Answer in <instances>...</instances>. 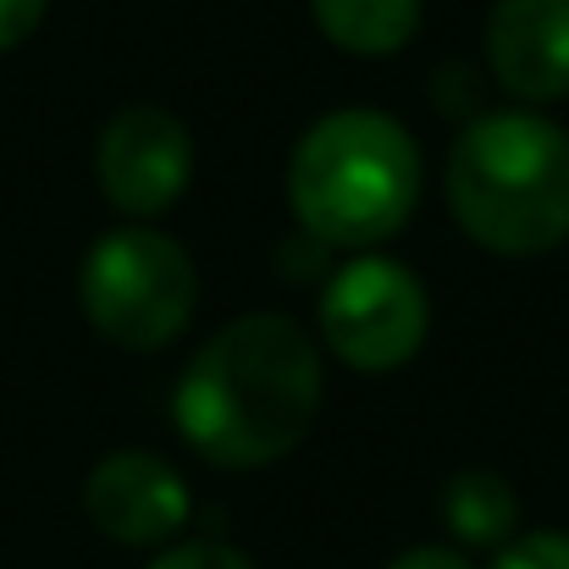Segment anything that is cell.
<instances>
[{
    "instance_id": "cell-3",
    "label": "cell",
    "mask_w": 569,
    "mask_h": 569,
    "mask_svg": "<svg viewBox=\"0 0 569 569\" xmlns=\"http://www.w3.org/2000/svg\"><path fill=\"white\" fill-rule=\"evenodd\" d=\"M288 204L299 227L332 249H371L420 204V150L387 111L321 117L288 161Z\"/></svg>"
},
{
    "instance_id": "cell-4",
    "label": "cell",
    "mask_w": 569,
    "mask_h": 569,
    "mask_svg": "<svg viewBox=\"0 0 569 569\" xmlns=\"http://www.w3.org/2000/svg\"><path fill=\"white\" fill-rule=\"evenodd\" d=\"M78 305L106 343L156 355L193 321L199 271L178 238L156 227H117L89 243L78 266Z\"/></svg>"
},
{
    "instance_id": "cell-5",
    "label": "cell",
    "mask_w": 569,
    "mask_h": 569,
    "mask_svg": "<svg viewBox=\"0 0 569 569\" xmlns=\"http://www.w3.org/2000/svg\"><path fill=\"white\" fill-rule=\"evenodd\" d=\"M431 332V299L420 277L387 254L349 260L321 293V338L349 371H398Z\"/></svg>"
},
{
    "instance_id": "cell-1",
    "label": "cell",
    "mask_w": 569,
    "mask_h": 569,
    "mask_svg": "<svg viewBox=\"0 0 569 569\" xmlns=\"http://www.w3.org/2000/svg\"><path fill=\"white\" fill-rule=\"evenodd\" d=\"M321 409L316 338L282 316L254 310L227 321L172 392V420L199 459L221 470H260L293 453Z\"/></svg>"
},
{
    "instance_id": "cell-2",
    "label": "cell",
    "mask_w": 569,
    "mask_h": 569,
    "mask_svg": "<svg viewBox=\"0 0 569 569\" xmlns=\"http://www.w3.org/2000/svg\"><path fill=\"white\" fill-rule=\"evenodd\" d=\"M453 221L492 254H548L569 238V133L542 111L476 117L442 167Z\"/></svg>"
},
{
    "instance_id": "cell-9",
    "label": "cell",
    "mask_w": 569,
    "mask_h": 569,
    "mask_svg": "<svg viewBox=\"0 0 569 569\" xmlns=\"http://www.w3.org/2000/svg\"><path fill=\"white\" fill-rule=\"evenodd\" d=\"M316 28L349 56H398L420 33V0H310Z\"/></svg>"
},
{
    "instance_id": "cell-10",
    "label": "cell",
    "mask_w": 569,
    "mask_h": 569,
    "mask_svg": "<svg viewBox=\"0 0 569 569\" xmlns=\"http://www.w3.org/2000/svg\"><path fill=\"white\" fill-rule=\"evenodd\" d=\"M442 526L470 548H498L520 531V498L498 470H459L442 487Z\"/></svg>"
},
{
    "instance_id": "cell-6",
    "label": "cell",
    "mask_w": 569,
    "mask_h": 569,
    "mask_svg": "<svg viewBox=\"0 0 569 569\" xmlns=\"http://www.w3.org/2000/svg\"><path fill=\"white\" fill-rule=\"evenodd\" d=\"M100 193L122 216H161L193 178V139L167 106H128L106 122L94 150Z\"/></svg>"
},
{
    "instance_id": "cell-14",
    "label": "cell",
    "mask_w": 569,
    "mask_h": 569,
    "mask_svg": "<svg viewBox=\"0 0 569 569\" xmlns=\"http://www.w3.org/2000/svg\"><path fill=\"white\" fill-rule=\"evenodd\" d=\"M387 569H470V565H465V553H453V548H409V553H398Z\"/></svg>"
},
{
    "instance_id": "cell-8",
    "label": "cell",
    "mask_w": 569,
    "mask_h": 569,
    "mask_svg": "<svg viewBox=\"0 0 569 569\" xmlns=\"http://www.w3.org/2000/svg\"><path fill=\"white\" fill-rule=\"evenodd\" d=\"M487 61L520 106L569 100V0H498L487 17Z\"/></svg>"
},
{
    "instance_id": "cell-12",
    "label": "cell",
    "mask_w": 569,
    "mask_h": 569,
    "mask_svg": "<svg viewBox=\"0 0 569 569\" xmlns=\"http://www.w3.org/2000/svg\"><path fill=\"white\" fill-rule=\"evenodd\" d=\"M150 569H254V565L238 548H227V542H178Z\"/></svg>"
},
{
    "instance_id": "cell-7",
    "label": "cell",
    "mask_w": 569,
    "mask_h": 569,
    "mask_svg": "<svg viewBox=\"0 0 569 569\" xmlns=\"http://www.w3.org/2000/svg\"><path fill=\"white\" fill-rule=\"evenodd\" d=\"M83 509L100 537L122 548H161L189 526V487L161 453L122 448L89 470Z\"/></svg>"
},
{
    "instance_id": "cell-13",
    "label": "cell",
    "mask_w": 569,
    "mask_h": 569,
    "mask_svg": "<svg viewBox=\"0 0 569 569\" xmlns=\"http://www.w3.org/2000/svg\"><path fill=\"white\" fill-rule=\"evenodd\" d=\"M44 6H50V0H0V56L17 50V44L44 22Z\"/></svg>"
},
{
    "instance_id": "cell-11",
    "label": "cell",
    "mask_w": 569,
    "mask_h": 569,
    "mask_svg": "<svg viewBox=\"0 0 569 569\" xmlns=\"http://www.w3.org/2000/svg\"><path fill=\"white\" fill-rule=\"evenodd\" d=\"M492 569H569V537L565 531H526V537H509Z\"/></svg>"
}]
</instances>
